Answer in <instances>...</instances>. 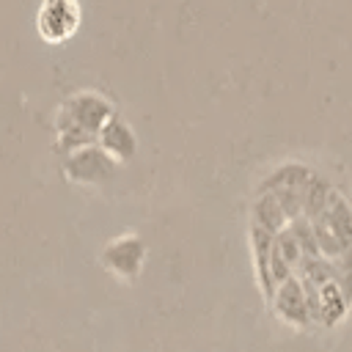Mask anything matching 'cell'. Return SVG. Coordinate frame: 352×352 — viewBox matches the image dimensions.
I'll return each instance as SVG.
<instances>
[{
    "mask_svg": "<svg viewBox=\"0 0 352 352\" xmlns=\"http://www.w3.org/2000/svg\"><path fill=\"white\" fill-rule=\"evenodd\" d=\"M110 104L94 91H80L69 96L55 116V129H58V146L72 154L88 143L94 132H99L107 124Z\"/></svg>",
    "mask_w": 352,
    "mask_h": 352,
    "instance_id": "6da1fadb",
    "label": "cell"
},
{
    "mask_svg": "<svg viewBox=\"0 0 352 352\" xmlns=\"http://www.w3.org/2000/svg\"><path fill=\"white\" fill-rule=\"evenodd\" d=\"M77 25H80L77 0H41L36 11V30L44 41L60 44L74 36Z\"/></svg>",
    "mask_w": 352,
    "mask_h": 352,
    "instance_id": "7a4b0ae2",
    "label": "cell"
},
{
    "mask_svg": "<svg viewBox=\"0 0 352 352\" xmlns=\"http://www.w3.org/2000/svg\"><path fill=\"white\" fill-rule=\"evenodd\" d=\"M63 170L72 182H99L104 176H110L113 170V160L104 148L96 146H82L72 154H66Z\"/></svg>",
    "mask_w": 352,
    "mask_h": 352,
    "instance_id": "3957f363",
    "label": "cell"
},
{
    "mask_svg": "<svg viewBox=\"0 0 352 352\" xmlns=\"http://www.w3.org/2000/svg\"><path fill=\"white\" fill-rule=\"evenodd\" d=\"M143 261V245L138 236H118L102 250V264L124 278H132L140 270Z\"/></svg>",
    "mask_w": 352,
    "mask_h": 352,
    "instance_id": "277c9868",
    "label": "cell"
},
{
    "mask_svg": "<svg viewBox=\"0 0 352 352\" xmlns=\"http://www.w3.org/2000/svg\"><path fill=\"white\" fill-rule=\"evenodd\" d=\"M99 138H102V148L107 154H116V157H129L135 151V138L129 132V126L121 121V118H110L102 129H99Z\"/></svg>",
    "mask_w": 352,
    "mask_h": 352,
    "instance_id": "5b68a950",
    "label": "cell"
}]
</instances>
